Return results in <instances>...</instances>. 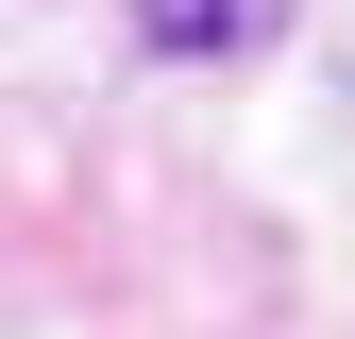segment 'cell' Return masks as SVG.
<instances>
[{"label": "cell", "instance_id": "1", "mask_svg": "<svg viewBox=\"0 0 355 339\" xmlns=\"http://www.w3.org/2000/svg\"><path fill=\"white\" fill-rule=\"evenodd\" d=\"M288 17L304 0H136V51L153 68H237V51H271Z\"/></svg>", "mask_w": 355, "mask_h": 339}]
</instances>
